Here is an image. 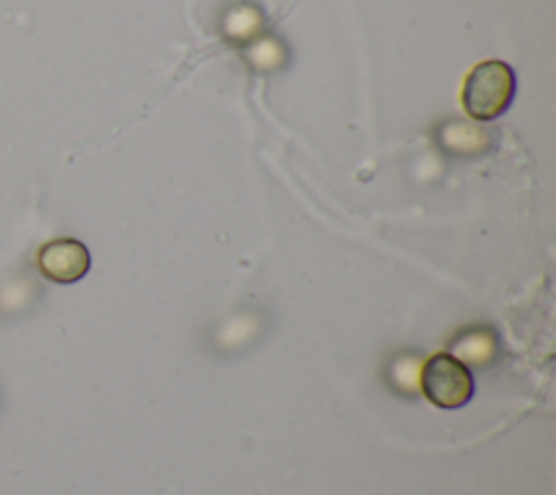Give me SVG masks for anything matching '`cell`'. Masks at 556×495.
Wrapping results in <instances>:
<instances>
[{
	"label": "cell",
	"mask_w": 556,
	"mask_h": 495,
	"mask_svg": "<svg viewBox=\"0 0 556 495\" xmlns=\"http://www.w3.org/2000/svg\"><path fill=\"white\" fill-rule=\"evenodd\" d=\"M421 393L437 408H460L473 395V378L460 358L452 354L430 356L419 373Z\"/></svg>",
	"instance_id": "2"
},
{
	"label": "cell",
	"mask_w": 556,
	"mask_h": 495,
	"mask_svg": "<svg viewBox=\"0 0 556 495\" xmlns=\"http://www.w3.org/2000/svg\"><path fill=\"white\" fill-rule=\"evenodd\" d=\"M491 339L486 337V334H482V332H471L467 339H460L456 345H454V352L456 354H452V356H460L463 360H467V363H478V365H482L486 358H489V354H491Z\"/></svg>",
	"instance_id": "4"
},
{
	"label": "cell",
	"mask_w": 556,
	"mask_h": 495,
	"mask_svg": "<svg viewBox=\"0 0 556 495\" xmlns=\"http://www.w3.org/2000/svg\"><path fill=\"white\" fill-rule=\"evenodd\" d=\"M515 96V72L504 61H482L465 78L460 102L471 119L500 117Z\"/></svg>",
	"instance_id": "1"
},
{
	"label": "cell",
	"mask_w": 556,
	"mask_h": 495,
	"mask_svg": "<svg viewBox=\"0 0 556 495\" xmlns=\"http://www.w3.org/2000/svg\"><path fill=\"white\" fill-rule=\"evenodd\" d=\"M39 269L54 282H76L89 269V252L76 239H54L39 250Z\"/></svg>",
	"instance_id": "3"
}]
</instances>
